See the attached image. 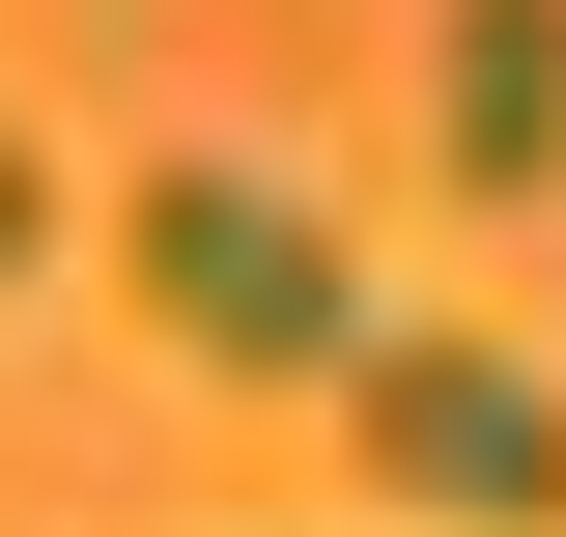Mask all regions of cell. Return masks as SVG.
<instances>
[{
  "label": "cell",
  "instance_id": "1",
  "mask_svg": "<svg viewBox=\"0 0 566 537\" xmlns=\"http://www.w3.org/2000/svg\"><path fill=\"white\" fill-rule=\"evenodd\" d=\"M114 283H142L170 368H227V397H340V368H368V255H340V199L255 170V141H170V170L114 199Z\"/></svg>",
  "mask_w": 566,
  "mask_h": 537
},
{
  "label": "cell",
  "instance_id": "2",
  "mask_svg": "<svg viewBox=\"0 0 566 537\" xmlns=\"http://www.w3.org/2000/svg\"><path fill=\"white\" fill-rule=\"evenodd\" d=\"M340 453L397 537H566V368L538 339H368L340 368Z\"/></svg>",
  "mask_w": 566,
  "mask_h": 537
},
{
  "label": "cell",
  "instance_id": "3",
  "mask_svg": "<svg viewBox=\"0 0 566 537\" xmlns=\"http://www.w3.org/2000/svg\"><path fill=\"white\" fill-rule=\"evenodd\" d=\"M424 199L482 227L566 199V0H424Z\"/></svg>",
  "mask_w": 566,
  "mask_h": 537
},
{
  "label": "cell",
  "instance_id": "4",
  "mask_svg": "<svg viewBox=\"0 0 566 537\" xmlns=\"http://www.w3.org/2000/svg\"><path fill=\"white\" fill-rule=\"evenodd\" d=\"M29 255H57V170H29V141H0V283H29Z\"/></svg>",
  "mask_w": 566,
  "mask_h": 537
}]
</instances>
